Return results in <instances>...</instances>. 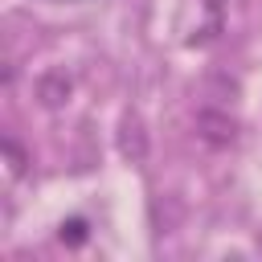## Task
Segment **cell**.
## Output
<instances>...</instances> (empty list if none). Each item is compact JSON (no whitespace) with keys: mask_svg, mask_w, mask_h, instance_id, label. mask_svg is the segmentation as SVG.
Returning <instances> with one entry per match:
<instances>
[{"mask_svg":"<svg viewBox=\"0 0 262 262\" xmlns=\"http://www.w3.org/2000/svg\"><path fill=\"white\" fill-rule=\"evenodd\" d=\"M196 135H201L209 147H229V143L237 139V119H233L229 111L205 106V111H196Z\"/></svg>","mask_w":262,"mask_h":262,"instance_id":"1","label":"cell"},{"mask_svg":"<svg viewBox=\"0 0 262 262\" xmlns=\"http://www.w3.org/2000/svg\"><path fill=\"white\" fill-rule=\"evenodd\" d=\"M33 94H37V102H41L45 111H57V106H66L70 94H74V78H70L66 70H45V74H37Z\"/></svg>","mask_w":262,"mask_h":262,"instance_id":"2","label":"cell"},{"mask_svg":"<svg viewBox=\"0 0 262 262\" xmlns=\"http://www.w3.org/2000/svg\"><path fill=\"white\" fill-rule=\"evenodd\" d=\"M119 156L131 160V164L147 160V127H143L139 115H123V123H119Z\"/></svg>","mask_w":262,"mask_h":262,"instance_id":"3","label":"cell"},{"mask_svg":"<svg viewBox=\"0 0 262 262\" xmlns=\"http://www.w3.org/2000/svg\"><path fill=\"white\" fill-rule=\"evenodd\" d=\"M0 147H4V156H8V168H12V176H20L25 172V164H29V156H25V147L16 143V139H0Z\"/></svg>","mask_w":262,"mask_h":262,"instance_id":"4","label":"cell"},{"mask_svg":"<svg viewBox=\"0 0 262 262\" xmlns=\"http://www.w3.org/2000/svg\"><path fill=\"white\" fill-rule=\"evenodd\" d=\"M61 242H70V246H82V242H86V221H82V217L66 221V225H61Z\"/></svg>","mask_w":262,"mask_h":262,"instance_id":"5","label":"cell"}]
</instances>
